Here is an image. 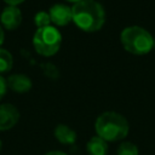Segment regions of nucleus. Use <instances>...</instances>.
<instances>
[{
	"instance_id": "1",
	"label": "nucleus",
	"mask_w": 155,
	"mask_h": 155,
	"mask_svg": "<svg viewBox=\"0 0 155 155\" xmlns=\"http://www.w3.org/2000/svg\"><path fill=\"white\" fill-rule=\"evenodd\" d=\"M73 22L86 33L99 30L105 23L104 7L96 0H81L71 6Z\"/></svg>"
},
{
	"instance_id": "2",
	"label": "nucleus",
	"mask_w": 155,
	"mask_h": 155,
	"mask_svg": "<svg viewBox=\"0 0 155 155\" xmlns=\"http://www.w3.org/2000/svg\"><path fill=\"white\" fill-rule=\"evenodd\" d=\"M94 130L97 136L105 142H117L127 137L130 125L124 115L116 111H104L96 119Z\"/></svg>"
},
{
	"instance_id": "3",
	"label": "nucleus",
	"mask_w": 155,
	"mask_h": 155,
	"mask_svg": "<svg viewBox=\"0 0 155 155\" xmlns=\"http://www.w3.org/2000/svg\"><path fill=\"white\" fill-rule=\"evenodd\" d=\"M120 41L122 47L134 56H144L154 50V36L139 25H131L122 29Z\"/></svg>"
},
{
	"instance_id": "4",
	"label": "nucleus",
	"mask_w": 155,
	"mask_h": 155,
	"mask_svg": "<svg viewBox=\"0 0 155 155\" xmlns=\"http://www.w3.org/2000/svg\"><path fill=\"white\" fill-rule=\"evenodd\" d=\"M62 44V35L53 25L38 28L33 36V45L35 51L44 56L51 57L58 52Z\"/></svg>"
},
{
	"instance_id": "5",
	"label": "nucleus",
	"mask_w": 155,
	"mask_h": 155,
	"mask_svg": "<svg viewBox=\"0 0 155 155\" xmlns=\"http://www.w3.org/2000/svg\"><path fill=\"white\" fill-rule=\"evenodd\" d=\"M51 23L57 27H64L73 21L71 7L65 4H54L48 10Z\"/></svg>"
},
{
	"instance_id": "6",
	"label": "nucleus",
	"mask_w": 155,
	"mask_h": 155,
	"mask_svg": "<svg viewBox=\"0 0 155 155\" xmlns=\"http://www.w3.org/2000/svg\"><path fill=\"white\" fill-rule=\"evenodd\" d=\"M0 23L1 27H4L7 30L17 29L22 23V12L19 7L7 5L0 15Z\"/></svg>"
},
{
	"instance_id": "7",
	"label": "nucleus",
	"mask_w": 155,
	"mask_h": 155,
	"mask_svg": "<svg viewBox=\"0 0 155 155\" xmlns=\"http://www.w3.org/2000/svg\"><path fill=\"white\" fill-rule=\"evenodd\" d=\"M19 120L18 109L10 104H0V131H7L12 128Z\"/></svg>"
},
{
	"instance_id": "8",
	"label": "nucleus",
	"mask_w": 155,
	"mask_h": 155,
	"mask_svg": "<svg viewBox=\"0 0 155 155\" xmlns=\"http://www.w3.org/2000/svg\"><path fill=\"white\" fill-rule=\"evenodd\" d=\"M7 87H10L13 92L25 93L31 88V80L24 74H11L7 78Z\"/></svg>"
},
{
	"instance_id": "9",
	"label": "nucleus",
	"mask_w": 155,
	"mask_h": 155,
	"mask_svg": "<svg viewBox=\"0 0 155 155\" xmlns=\"http://www.w3.org/2000/svg\"><path fill=\"white\" fill-rule=\"evenodd\" d=\"M56 139L65 145H71L76 142V132L67 125H58L54 128Z\"/></svg>"
},
{
	"instance_id": "10",
	"label": "nucleus",
	"mask_w": 155,
	"mask_h": 155,
	"mask_svg": "<svg viewBox=\"0 0 155 155\" xmlns=\"http://www.w3.org/2000/svg\"><path fill=\"white\" fill-rule=\"evenodd\" d=\"M87 155H107L108 154V142H105L99 136H93L86 144Z\"/></svg>"
},
{
	"instance_id": "11",
	"label": "nucleus",
	"mask_w": 155,
	"mask_h": 155,
	"mask_svg": "<svg viewBox=\"0 0 155 155\" xmlns=\"http://www.w3.org/2000/svg\"><path fill=\"white\" fill-rule=\"evenodd\" d=\"M13 67V57L12 54L5 50L0 47V75L8 73Z\"/></svg>"
},
{
	"instance_id": "12",
	"label": "nucleus",
	"mask_w": 155,
	"mask_h": 155,
	"mask_svg": "<svg viewBox=\"0 0 155 155\" xmlns=\"http://www.w3.org/2000/svg\"><path fill=\"white\" fill-rule=\"evenodd\" d=\"M117 155H139L138 147L132 142H121L117 148Z\"/></svg>"
},
{
	"instance_id": "13",
	"label": "nucleus",
	"mask_w": 155,
	"mask_h": 155,
	"mask_svg": "<svg viewBox=\"0 0 155 155\" xmlns=\"http://www.w3.org/2000/svg\"><path fill=\"white\" fill-rule=\"evenodd\" d=\"M50 23H51V19H50L48 12L40 11V12H38V13L34 16V24H35L38 28H44V27L51 25Z\"/></svg>"
},
{
	"instance_id": "14",
	"label": "nucleus",
	"mask_w": 155,
	"mask_h": 155,
	"mask_svg": "<svg viewBox=\"0 0 155 155\" xmlns=\"http://www.w3.org/2000/svg\"><path fill=\"white\" fill-rule=\"evenodd\" d=\"M7 88H8V87H7V81H6V79H5L2 75H0V101L5 97Z\"/></svg>"
},
{
	"instance_id": "15",
	"label": "nucleus",
	"mask_w": 155,
	"mask_h": 155,
	"mask_svg": "<svg viewBox=\"0 0 155 155\" xmlns=\"http://www.w3.org/2000/svg\"><path fill=\"white\" fill-rule=\"evenodd\" d=\"M7 5H11V6H17L19 4H22L24 0H4Z\"/></svg>"
},
{
	"instance_id": "16",
	"label": "nucleus",
	"mask_w": 155,
	"mask_h": 155,
	"mask_svg": "<svg viewBox=\"0 0 155 155\" xmlns=\"http://www.w3.org/2000/svg\"><path fill=\"white\" fill-rule=\"evenodd\" d=\"M45 155H68V154H65V153H63V151H59V150H53V151L46 153Z\"/></svg>"
},
{
	"instance_id": "17",
	"label": "nucleus",
	"mask_w": 155,
	"mask_h": 155,
	"mask_svg": "<svg viewBox=\"0 0 155 155\" xmlns=\"http://www.w3.org/2000/svg\"><path fill=\"white\" fill-rule=\"evenodd\" d=\"M4 40H5V34H4V29H2V27L0 24V46L2 45Z\"/></svg>"
},
{
	"instance_id": "18",
	"label": "nucleus",
	"mask_w": 155,
	"mask_h": 155,
	"mask_svg": "<svg viewBox=\"0 0 155 155\" xmlns=\"http://www.w3.org/2000/svg\"><path fill=\"white\" fill-rule=\"evenodd\" d=\"M65 1H68V2H73V4H76V2H79V1H81V0H65Z\"/></svg>"
},
{
	"instance_id": "19",
	"label": "nucleus",
	"mask_w": 155,
	"mask_h": 155,
	"mask_svg": "<svg viewBox=\"0 0 155 155\" xmlns=\"http://www.w3.org/2000/svg\"><path fill=\"white\" fill-rule=\"evenodd\" d=\"M1 148H2V143H1V140H0V151H1Z\"/></svg>"
},
{
	"instance_id": "20",
	"label": "nucleus",
	"mask_w": 155,
	"mask_h": 155,
	"mask_svg": "<svg viewBox=\"0 0 155 155\" xmlns=\"http://www.w3.org/2000/svg\"><path fill=\"white\" fill-rule=\"evenodd\" d=\"M154 50H155V38H154Z\"/></svg>"
}]
</instances>
